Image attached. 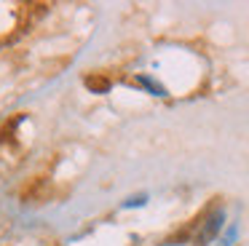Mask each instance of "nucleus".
<instances>
[{
	"mask_svg": "<svg viewBox=\"0 0 249 246\" xmlns=\"http://www.w3.org/2000/svg\"><path fill=\"white\" fill-rule=\"evenodd\" d=\"M222 219H225V211H222V209H217V211L212 214V217L206 219L204 225H201L198 233H196V244H198V246H206L209 241H214L217 233H220V228H222Z\"/></svg>",
	"mask_w": 249,
	"mask_h": 246,
	"instance_id": "1",
	"label": "nucleus"
},
{
	"mask_svg": "<svg viewBox=\"0 0 249 246\" xmlns=\"http://www.w3.org/2000/svg\"><path fill=\"white\" fill-rule=\"evenodd\" d=\"M137 83H140V86H145L147 91H153L156 96H166V88H163V86H158L156 80H153V78H147V75H137Z\"/></svg>",
	"mask_w": 249,
	"mask_h": 246,
	"instance_id": "2",
	"label": "nucleus"
},
{
	"mask_svg": "<svg viewBox=\"0 0 249 246\" xmlns=\"http://www.w3.org/2000/svg\"><path fill=\"white\" fill-rule=\"evenodd\" d=\"M147 203V195H134L129 201H124V209H134V206H145Z\"/></svg>",
	"mask_w": 249,
	"mask_h": 246,
	"instance_id": "3",
	"label": "nucleus"
},
{
	"mask_svg": "<svg viewBox=\"0 0 249 246\" xmlns=\"http://www.w3.org/2000/svg\"><path fill=\"white\" fill-rule=\"evenodd\" d=\"M89 88H91V91H107L110 83H107V80H94V78H89Z\"/></svg>",
	"mask_w": 249,
	"mask_h": 246,
	"instance_id": "4",
	"label": "nucleus"
}]
</instances>
